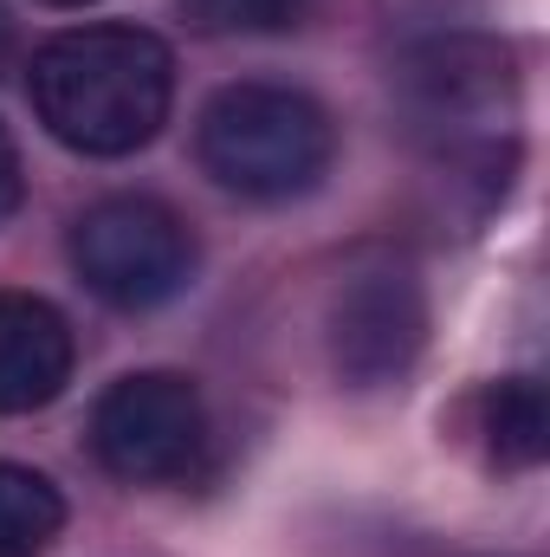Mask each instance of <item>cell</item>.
<instances>
[{
    "instance_id": "obj_13",
    "label": "cell",
    "mask_w": 550,
    "mask_h": 557,
    "mask_svg": "<svg viewBox=\"0 0 550 557\" xmlns=\"http://www.w3.org/2000/svg\"><path fill=\"white\" fill-rule=\"evenodd\" d=\"M46 7H85V0H46Z\"/></svg>"
},
{
    "instance_id": "obj_2",
    "label": "cell",
    "mask_w": 550,
    "mask_h": 557,
    "mask_svg": "<svg viewBox=\"0 0 550 557\" xmlns=\"http://www.w3.org/2000/svg\"><path fill=\"white\" fill-rule=\"evenodd\" d=\"M195 156L214 175V188L240 201H298L330 175L337 124L311 91L247 78V85H221L201 104Z\"/></svg>"
},
{
    "instance_id": "obj_6",
    "label": "cell",
    "mask_w": 550,
    "mask_h": 557,
    "mask_svg": "<svg viewBox=\"0 0 550 557\" xmlns=\"http://www.w3.org/2000/svg\"><path fill=\"white\" fill-rule=\"evenodd\" d=\"M330 370L350 389H389L402 383L427 344V298L421 278L396 260L357 267L330 298Z\"/></svg>"
},
{
    "instance_id": "obj_9",
    "label": "cell",
    "mask_w": 550,
    "mask_h": 557,
    "mask_svg": "<svg viewBox=\"0 0 550 557\" xmlns=\"http://www.w3.org/2000/svg\"><path fill=\"white\" fill-rule=\"evenodd\" d=\"M65 532V499L39 467L0 460V557H46Z\"/></svg>"
},
{
    "instance_id": "obj_7",
    "label": "cell",
    "mask_w": 550,
    "mask_h": 557,
    "mask_svg": "<svg viewBox=\"0 0 550 557\" xmlns=\"http://www.w3.org/2000/svg\"><path fill=\"white\" fill-rule=\"evenodd\" d=\"M72 383V324L33 292H0V416H33Z\"/></svg>"
},
{
    "instance_id": "obj_12",
    "label": "cell",
    "mask_w": 550,
    "mask_h": 557,
    "mask_svg": "<svg viewBox=\"0 0 550 557\" xmlns=\"http://www.w3.org/2000/svg\"><path fill=\"white\" fill-rule=\"evenodd\" d=\"M7 39H13V26H7V7H0V59H7Z\"/></svg>"
},
{
    "instance_id": "obj_11",
    "label": "cell",
    "mask_w": 550,
    "mask_h": 557,
    "mask_svg": "<svg viewBox=\"0 0 550 557\" xmlns=\"http://www.w3.org/2000/svg\"><path fill=\"white\" fill-rule=\"evenodd\" d=\"M20 188H26V175H20V149H13V137L0 131V221L20 208Z\"/></svg>"
},
{
    "instance_id": "obj_1",
    "label": "cell",
    "mask_w": 550,
    "mask_h": 557,
    "mask_svg": "<svg viewBox=\"0 0 550 557\" xmlns=\"http://www.w3.org/2000/svg\"><path fill=\"white\" fill-rule=\"evenodd\" d=\"M26 98L72 156H130L168 124L175 52L142 26H72L33 52Z\"/></svg>"
},
{
    "instance_id": "obj_3",
    "label": "cell",
    "mask_w": 550,
    "mask_h": 557,
    "mask_svg": "<svg viewBox=\"0 0 550 557\" xmlns=\"http://www.w3.org/2000/svg\"><path fill=\"white\" fill-rule=\"evenodd\" d=\"M396 98L409 117L414 143H427L447 162H505L499 149L512 143L518 117V78H512V52L492 39H434L402 59L396 72Z\"/></svg>"
},
{
    "instance_id": "obj_8",
    "label": "cell",
    "mask_w": 550,
    "mask_h": 557,
    "mask_svg": "<svg viewBox=\"0 0 550 557\" xmlns=\"http://www.w3.org/2000/svg\"><path fill=\"white\" fill-rule=\"evenodd\" d=\"M479 434H486V454L492 467L505 473H525L538 467L550 447V409H545V383L538 376H505L479 396Z\"/></svg>"
},
{
    "instance_id": "obj_10",
    "label": "cell",
    "mask_w": 550,
    "mask_h": 557,
    "mask_svg": "<svg viewBox=\"0 0 550 557\" xmlns=\"http://www.w3.org/2000/svg\"><path fill=\"white\" fill-rule=\"evenodd\" d=\"M304 0H188V13L208 26V33H273L291 26Z\"/></svg>"
},
{
    "instance_id": "obj_4",
    "label": "cell",
    "mask_w": 550,
    "mask_h": 557,
    "mask_svg": "<svg viewBox=\"0 0 550 557\" xmlns=\"http://www.w3.org/2000/svg\"><path fill=\"white\" fill-rule=\"evenodd\" d=\"M72 273L85 278L91 298H104L111 311H155L168 298H182L195 285L201 247L195 227L149 195H104L72 221Z\"/></svg>"
},
{
    "instance_id": "obj_5",
    "label": "cell",
    "mask_w": 550,
    "mask_h": 557,
    "mask_svg": "<svg viewBox=\"0 0 550 557\" xmlns=\"http://www.w3.org/2000/svg\"><path fill=\"white\" fill-rule=\"evenodd\" d=\"M208 409L175 370H130L91 409V454L124 486H168L201 460Z\"/></svg>"
}]
</instances>
